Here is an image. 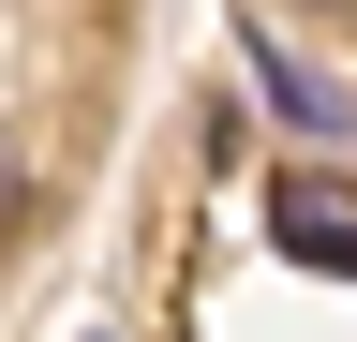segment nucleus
<instances>
[{
	"instance_id": "nucleus-1",
	"label": "nucleus",
	"mask_w": 357,
	"mask_h": 342,
	"mask_svg": "<svg viewBox=\"0 0 357 342\" xmlns=\"http://www.w3.org/2000/svg\"><path fill=\"white\" fill-rule=\"evenodd\" d=\"M268 238H283L298 268L357 283V208H342V179H283V208H268Z\"/></svg>"
},
{
	"instance_id": "nucleus-2",
	"label": "nucleus",
	"mask_w": 357,
	"mask_h": 342,
	"mask_svg": "<svg viewBox=\"0 0 357 342\" xmlns=\"http://www.w3.org/2000/svg\"><path fill=\"white\" fill-rule=\"evenodd\" d=\"M253 75H268V104H283V119H298V134H357V104L328 90V75H298L283 45H268V30H253Z\"/></svg>"
},
{
	"instance_id": "nucleus-3",
	"label": "nucleus",
	"mask_w": 357,
	"mask_h": 342,
	"mask_svg": "<svg viewBox=\"0 0 357 342\" xmlns=\"http://www.w3.org/2000/svg\"><path fill=\"white\" fill-rule=\"evenodd\" d=\"M312 15H357V0H312Z\"/></svg>"
}]
</instances>
